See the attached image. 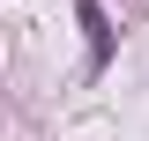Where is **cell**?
Listing matches in <instances>:
<instances>
[{
	"instance_id": "cell-1",
	"label": "cell",
	"mask_w": 149,
	"mask_h": 141,
	"mask_svg": "<svg viewBox=\"0 0 149 141\" xmlns=\"http://www.w3.org/2000/svg\"><path fill=\"white\" fill-rule=\"evenodd\" d=\"M82 30H90V67H104V59H112V22H104L97 0H82Z\"/></svg>"
}]
</instances>
